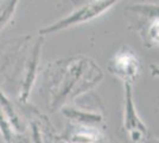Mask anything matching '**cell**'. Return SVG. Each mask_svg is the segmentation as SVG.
<instances>
[{"mask_svg": "<svg viewBox=\"0 0 159 143\" xmlns=\"http://www.w3.org/2000/svg\"><path fill=\"white\" fill-rule=\"evenodd\" d=\"M47 88L52 111L63 107L76 97L99 83L103 73L99 66L84 56H74L49 64Z\"/></svg>", "mask_w": 159, "mask_h": 143, "instance_id": "cell-1", "label": "cell"}, {"mask_svg": "<svg viewBox=\"0 0 159 143\" xmlns=\"http://www.w3.org/2000/svg\"><path fill=\"white\" fill-rule=\"evenodd\" d=\"M118 1L115 0H95L89 1L81 7L76 8L74 12L68 14L66 17L62 18L60 21H55L51 25H48L47 27H43L39 30V35H49L58 32L61 30H64L68 27H71L74 25H79L83 23L93 21L103 13H106L108 10H111Z\"/></svg>", "mask_w": 159, "mask_h": 143, "instance_id": "cell-2", "label": "cell"}, {"mask_svg": "<svg viewBox=\"0 0 159 143\" xmlns=\"http://www.w3.org/2000/svg\"><path fill=\"white\" fill-rule=\"evenodd\" d=\"M109 73L119 78L124 83H131L138 79L141 64L138 56L129 48H121L112 57L108 64Z\"/></svg>", "mask_w": 159, "mask_h": 143, "instance_id": "cell-3", "label": "cell"}, {"mask_svg": "<svg viewBox=\"0 0 159 143\" xmlns=\"http://www.w3.org/2000/svg\"><path fill=\"white\" fill-rule=\"evenodd\" d=\"M125 107H124V130L133 143H143L148 136L145 123L138 115L133 100V87L131 83H124Z\"/></svg>", "mask_w": 159, "mask_h": 143, "instance_id": "cell-4", "label": "cell"}, {"mask_svg": "<svg viewBox=\"0 0 159 143\" xmlns=\"http://www.w3.org/2000/svg\"><path fill=\"white\" fill-rule=\"evenodd\" d=\"M61 140L66 143H108L105 131L99 126L69 124Z\"/></svg>", "mask_w": 159, "mask_h": 143, "instance_id": "cell-5", "label": "cell"}, {"mask_svg": "<svg viewBox=\"0 0 159 143\" xmlns=\"http://www.w3.org/2000/svg\"><path fill=\"white\" fill-rule=\"evenodd\" d=\"M43 40L39 38L34 43L33 48L31 49L30 56L27 57L26 62L24 64V75L21 80V88H20V97L19 100L25 102L30 95L31 88L33 86V82L37 76V70H38V63L40 59V49H42V43Z\"/></svg>", "mask_w": 159, "mask_h": 143, "instance_id": "cell-6", "label": "cell"}, {"mask_svg": "<svg viewBox=\"0 0 159 143\" xmlns=\"http://www.w3.org/2000/svg\"><path fill=\"white\" fill-rule=\"evenodd\" d=\"M63 115L70 119L73 124H82V125H90V126H99L103 122L101 115L87 110L75 109V107H62Z\"/></svg>", "mask_w": 159, "mask_h": 143, "instance_id": "cell-7", "label": "cell"}, {"mask_svg": "<svg viewBox=\"0 0 159 143\" xmlns=\"http://www.w3.org/2000/svg\"><path fill=\"white\" fill-rule=\"evenodd\" d=\"M0 109L2 110V112L7 117V119H8L10 124L12 125L13 130H16V131H21L23 130L21 119L18 116L17 111L14 110L12 102H10V99L2 93L1 89H0Z\"/></svg>", "mask_w": 159, "mask_h": 143, "instance_id": "cell-8", "label": "cell"}, {"mask_svg": "<svg viewBox=\"0 0 159 143\" xmlns=\"http://www.w3.org/2000/svg\"><path fill=\"white\" fill-rule=\"evenodd\" d=\"M144 27V42L148 45H159V17L148 21Z\"/></svg>", "mask_w": 159, "mask_h": 143, "instance_id": "cell-9", "label": "cell"}, {"mask_svg": "<svg viewBox=\"0 0 159 143\" xmlns=\"http://www.w3.org/2000/svg\"><path fill=\"white\" fill-rule=\"evenodd\" d=\"M17 5H18L17 0L0 1V31L12 19Z\"/></svg>", "mask_w": 159, "mask_h": 143, "instance_id": "cell-10", "label": "cell"}, {"mask_svg": "<svg viewBox=\"0 0 159 143\" xmlns=\"http://www.w3.org/2000/svg\"><path fill=\"white\" fill-rule=\"evenodd\" d=\"M0 134L4 138L5 143H11L12 138H13L14 130L12 128V125L10 124L7 117L5 116V113L2 112V110L0 109Z\"/></svg>", "mask_w": 159, "mask_h": 143, "instance_id": "cell-11", "label": "cell"}, {"mask_svg": "<svg viewBox=\"0 0 159 143\" xmlns=\"http://www.w3.org/2000/svg\"><path fill=\"white\" fill-rule=\"evenodd\" d=\"M31 137H32V143H44L43 141V136H42V132H40L39 126L36 124V123H32L31 124Z\"/></svg>", "mask_w": 159, "mask_h": 143, "instance_id": "cell-12", "label": "cell"}, {"mask_svg": "<svg viewBox=\"0 0 159 143\" xmlns=\"http://www.w3.org/2000/svg\"><path fill=\"white\" fill-rule=\"evenodd\" d=\"M143 143H159V138H158V137H154V136L148 135V136L146 137V140Z\"/></svg>", "mask_w": 159, "mask_h": 143, "instance_id": "cell-13", "label": "cell"}, {"mask_svg": "<svg viewBox=\"0 0 159 143\" xmlns=\"http://www.w3.org/2000/svg\"><path fill=\"white\" fill-rule=\"evenodd\" d=\"M152 68V73H153V75H159V68L158 67H151Z\"/></svg>", "mask_w": 159, "mask_h": 143, "instance_id": "cell-14", "label": "cell"}]
</instances>
